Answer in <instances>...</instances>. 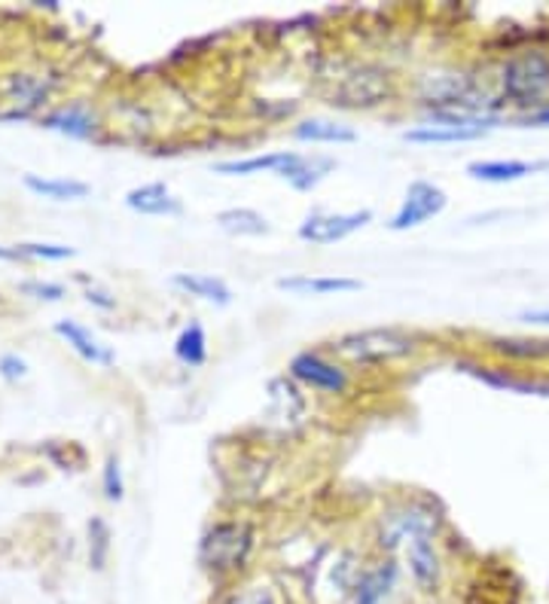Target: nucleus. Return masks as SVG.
I'll return each mask as SVG.
<instances>
[{
	"instance_id": "a878e982",
	"label": "nucleus",
	"mask_w": 549,
	"mask_h": 604,
	"mask_svg": "<svg viewBox=\"0 0 549 604\" xmlns=\"http://www.w3.org/2000/svg\"><path fill=\"white\" fill-rule=\"evenodd\" d=\"M89 534H92V568L95 571H101V568H104V558H108V525L101 523V519H92Z\"/></svg>"
},
{
	"instance_id": "bb28decb",
	"label": "nucleus",
	"mask_w": 549,
	"mask_h": 604,
	"mask_svg": "<svg viewBox=\"0 0 549 604\" xmlns=\"http://www.w3.org/2000/svg\"><path fill=\"white\" fill-rule=\"evenodd\" d=\"M223 604H278V595L269 587H245L233 592Z\"/></svg>"
},
{
	"instance_id": "4468645a",
	"label": "nucleus",
	"mask_w": 549,
	"mask_h": 604,
	"mask_svg": "<svg viewBox=\"0 0 549 604\" xmlns=\"http://www.w3.org/2000/svg\"><path fill=\"white\" fill-rule=\"evenodd\" d=\"M55 334L64 336L67 345H74V351H77L79 357H86L89 364H113V351H110L108 345H101L86 327H79L74 320H59V324H55Z\"/></svg>"
},
{
	"instance_id": "b1692460",
	"label": "nucleus",
	"mask_w": 549,
	"mask_h": 604,
	"mask_svg": "<svg viewBox=\"0 0 549 604\" xmlns=\"http://www.w3.org/2000/svg\"><path fill=\"white\" fill-rule=\"evenodd\" d=\"M495 349L503 354H513V357H544L549 354V342H525V339H498L491 342Z\"/></svg>"
},
{
	"instance_id": "cd10ccee",
	"label": "nucleus",
	"mask_w": 549,
	"mask_h": 604,
	"mask_svg": "<svg viewBox=\"0 0 549 604\" xmlns=\"http://www.w3.org/2000/svg\"><path fill=\"white\" fill-rule=\"evenodd\" d=\"M22 256H47V260H64L74 256V248H62V244H18Z\"/></svg>"
},
{
	"instance_id": "c756f323",
	"label": "nucleus",
	"mask_w": 549,
	"mask_h": 604,
	"mask_svg": "<svg viewBox=\"0 0 549 604\" xmlns=\"http://www.w3.org/2000/svg\"><path fill=\"white\" fill-rule=\"evenodd\" d=\"M0 373H3V379H22L28 373V366L16 354H7V357H0Z\"/></svg>"
},
{
	"instance_id": "393cba45",
	"label": "nucleus",
	"mask_w": 549,
	"mask_h": 604,
	"mask_svg": "<svg viewBox=\"0 0 549 604\" xmlns=\"http://www.w3.org/2000/svg\"><path fill=\"white\" fill-rule=\"evenodd\" d=\"M13 96L25 104H40L49 96V86L37 77H16L13 80Z\"/></svg>"
},
{
	"instance_id": "20e7f679",
	"label": "nucleus",
	"mask_w": 549,
	"mask_h": 604,
	"mask_svg": "<svg viewBox=\"0 0 549 604\" xmlns=\"http://www.w3.org/2000/svg\"><path fill=\"white\" fill-rule=\"evenodd\" d=\"M424 96L431 104H439V111L479 113L488 104V96L464 74L452 77H431L424 83Z\"/></svg>"
},
{
	"instance_id": "39448f33",
	"label": "nucleus",
	"mask_w": 549,
	"mask_h": 604,
	"mask_svg": "<svg viewBox=\"0 0 549 604\" xmlns=\"http://www.w3.org/2000/svg\"><path fill=\"white\" fill-rule=\"evenodd\" d=\"M373 221V211H351V214H327L317 211L312 217H305L299 226V239L312 241V244H333V241L348 239L351 232L363 229L366 223Z\"/></svg>"
},
{
	"instance_id": "423d86ee",
	"label": "nucleus",
	"mask_w": 549,
	"mask_h": 604,
	"mask_svg": "<svg viewBox=\"0 0 549 604\" xmlns=\"http://www.w3.org/2000/svg\"><path fill=\"white\" fill-rule=\"evenodd\" d=\"M442 207H446V192L439 190L437 184H431V180H415V184H409L407 199H403L400 211L394 214L391 229L394 232H403V229H412V226H422L424 221L437 217Z\"/></svg>"
},
{
	"instance_id": "aec40b11",
	"label": "nucleus",
	"mask_w": 549,
	"mask_h": 604,
	"mask_svg": "<svg viewBox=\"0 0 549 604\" xmlns=\"http://www.w3.org/2000/svg\"><path fill=\"white\" fill-rule=\"evenodd\" d=\"M333 168H336V162L329 160V156H297V162L287 168L284 180H290L297 190H312Z\"/></svg>"
},
{
	"instance_id": "6e6552de",
	"label": "nucleus",
	"mask_w": 549,
	"mask_h": 604,
	"mask_svg": "<svg viewBox=\"0 0 549 604\" xmlns=\"http://www.w3.org/2000/svg\"><path fill=\"white\" fill-rule=\"evenodd\" d=\"M434 531H437V516L434 513H427L422 507L400 509V513L385 516V523H382V546L394 550V546L409 543L412 538H422V534L434 538Z\"/></svg>"
},
{
	"instance_id": "2f4dec72",
	"label": "nucleus",
	"mask_w": 549,
	"mask_h": 604,
	"mask_svg": "<svg viewBox=\"0 0 549 604\" xmlns=\"http://www.w3.org/2000/svg\"><path fill=\"white\" fill-rule=\"evenodd\" d=\"M519 320H525V324H544V327H549V309H532V312H522Z\"/></svg>"
},
{
	"instance_id": "f257e3e1",
	"label": "nucleus",
	"mask_w": 549,
	"mask_h": 604,
	"mask_svg": "<svg viewBox=\"0 0 549 604\" xmlns=\"http://www.w3.org/2000/svg\"><path fill=\"white\" fill-rule=\"evenodd\" d=\"M253 553V531L245 523H217L204 531L199 543V562L211 574H236Z\"/></svg>"
},
{
	"instance_id": "9d476101",
	"label": "nucleus",
	"mask_w": 549,
	"mask_h": 604,
	"mask_svg": "<svg viewBox=\"0 0 549 604\" xmlns=\"http://www.w3.org/2000/svg\"><path fill=\"white\" fill-rule=\"evenodd\" d=\"M394 587H397V565L378 562L373 568H363L354 595H351V604H385Z\"/></svg>"
},
{
	"instance_id": "ddd939ff",
	"label": "nucleus",
	"mask_w": 549,
	"mask_h": 604,
	"mask_svg": "<svg viewBox=\"0 0 549 604\" xmlns=\"http://www.w3.org/2000/svg\"><path fill=\"white\" fill-rule=\"evenodd\" d=\"M299 153H266V156H251V160H236V162H217L214 172L217 175H257V172H275V175H287V168L297 162Z\"/></svg>"
},
{
	"instance_id": "473e14b6",
	"label": "nucleus",
	"mask_w": 549,
	"mask_h": 604,
	"mask_svg": "<svg viewBox=\"0 0 549 604\" xmlns=\"http://www.w3.org/2000/svg\"><path fill=\"white\" fill-rule=\"evenodd\" d=\"M528 123H532V126H549V108L532 113V119H528Z\"/></svg>"
},
{
	"instance_id": "4be33fe9",
	"label": "nucleus",
	"mask_w": 549,
	"mask_h": 604,
	"mask_svg": "<svg viewBox=\"0 0 549 604\" xmlns=\"http://www.w3.org/2000/svg\"><path fill=\"white\" fill-rule=\"evenodd\" d=\"M47 126L64 131L71 138H86V135H92L95 116L86 108H64V111L47 116Z\"/></svg>"
},
{
	"instance_id": "72a5a7b5",
	"label": "nucleus",
	"mask_w": 549,
	"mask_h": 604,
	"mask_svg": "<svg viewBox=\"0 0 549 604\" xmlns=\"http://www.w3.org/2000/svg\"><path fill=\"white\" fill-rule=\"evenodd\" d=\"M89 302H98V305H104V309H113V300H104V293H95V290H89Z\"/></svg>"
},
{
	"instance_id": "0eeeda50",
	"label": "nucleus",
	"mask_w": 549,
	"mask_h": 604,
	"mask_svg": "<svg viewBox=\"0 0 549 604\" xmlns=\"http://www.w3.org/2000/svg\"><path fill=\"white\" fill-rule=\"evenodd\" d=\"M290 373L294 379L305 382L309 388L317 391H329V394H342L348 388V376L336 364H329L327 357H321L317 351H302L290 361Z\"/></svg>"
},
{
	"instance_id": "9b49d317",
	"label": "nucleus",
	"mask_w": 549,
	"mask_h": 604,
	"mask_svg": "<svg viewBox=\"0 0 549 604\" xmlns=\"http://www.w3.org/2000/svg\"><path fill=\"white\" fill-rule=\"evenodd\" d=\"M126 205L138 214H153V217L180 214V202L174 199L165 184H144L138 190H132L126 196Z\"/></svg>"
},
{
	"instance_id": "f8f14e48",
	"label": "nucleus",
	"mask_w": 549,
	"mask_h": 604,
	"mask_svg": "<svg viewBox=\"0 0 549 604\" xmlns=\"http://www.w3.org/2000/svg\"><path fill=\"white\" fill-rule=\"evenodd\" d=\"M174 287H180L189 297H199L204 302H217V305H229L233 302V290L223 278L214 275H202V272H177L172 278Z\"/></svg>"
},
{
	"instance_id": "a211bd4d",
	"label": "nucleus",
	"mask_w": 549,
	"mask_h": 604,
	"mask_svg": "<svg viewBox=\"0 0 549 604\" xmlns=\"http://www.w3.org/2000/svg\"><path fill=\"white\" fill-rule=\"evenodd\" d=\"M534 165L519 160H491V162H471L467 165V175L476 180H488V184H510L519 177L532 175Z\"/></svg>"
},
{
	"instance_id": "6ab92c4d",
	"label": "nucleus",
	"mask_w": 549,
	"mask_h": 604,
	"mask_svg": "<svg viewBox=\"0 0 549 604\" xmlns=\"http://www.w3.org/2000/svg\"><path fill=\"white\" fill-rule=\"evenodd\" d=\"M217 226L229 236H266L269 221L263 214H257L253 207H229L220 211Z\"/></svg>"
},
{
	"instance_id": "7c9ffc66",
	"label": "nucleus",
	"mask_w": 549,
	"mask_h": 604,
	"mask_svg": "<svg viewBox=\"0 0 549 604\" xmlns=\"http://www.w3.org/2000/svg\"><path fill=\"white\" fill-rule=\"evenodd\" d=\"M25 293H37L40 300H62L64 290L59 285H40V281H28V285H22Z\"/></svg>"
},
{
	"instance_id": "c85d7f7f",
	"label": "nucleus",
	"mask_w": 549,
	"mask_h": 604,
	"mask_svg": "<svg viewBox=\"0 0 549 604\" xmlns=\"http://www.w3.org/2000/svg\"><path fill=\"white\" fill-rule=\"evenodd\" d=\"M104 492L110 501H123V474H120V462L110 458L104 467Z\"/></svg>"
},
{
	"instance_id": "dca6fc26",
	"label": "nucleus",
	"mask_w": 549,
	"mask_h": 604,
	"mask_svg": "<svg viewBox=\"0 0 549 604\" xmlns=\"http://www.w3.org/2000/svg\"><path fill=\"white\" fill-rule=\"evenodd\" d=\"M282 290L290 293H314V297H327V293H348V290H361V281L354 278H339V275H329V278H282L278 281Z\"/></svg>"
},
{
	"instance_id": "1a4fd4ad",
	"label": "nucleus",
	"mask_w": 549,
	"mask_h": 604,
	"mask_svg": "<svg viewBox=\"0 0 549 604\" xmlns=\"http://www.w3.org/2000/svg\"><path fill=\"white\" fill-rule=\"evenodd\" d=\"M409 574H412L415 587L422 589V592H437L442 568H439V556L437 550H434L431 534H422V538H412L409 541Z\"/></svg>"
},
{
	"instance_id": "2eb2a0df",
	"label": "nucleus",
	"mask_w": 549,
	"mask_h": 604,
	"mask_svg": "<svg viewBox=\"0 0 549 604\" xmlns=\"http://www.w3.org/2000/svg\"><path fill=\"white\" fill-rule=\"evenodd\" d=\"M486 128H464V126H449V123H439V119H431L427 126L409 128L403 131V138L412 143H458V141H476L483 138Z\"/></svg>"
},
{
	"instance_id": "f3484780",
	"label": "nucleus",
	"mask_w": 549,
	"mask_h": 604,
	"mask_svg": "<svg viewBox=\"0 0 549 604\" xmlns=\"http://www.w3.org/2000/svg\"><path fill=\"white\" fill-rule=\"evenodd\" d=\"M25 187L37 196H43V199H55V202H71V199L89 196V187L83 180H67V177L25 175Z\"/></svg>"
},
{
	"instance_id": "7ed1b4c3",
	"label": "nucleus",
	"mask_w": 549,
	"mask_h": 604,
	"mask_svg": "<svg viewBox=\"0 0 549 604\" xmlns=\"http://www.w3.org/2000/svg\"><path fill=\"white\" fill-rule=\"evenodd\" d=\"M503 92L516 104H540L549 96V52L528 49L503 64Z\"/></svg>"
},
{
	"instance_id": "f03ea898",
	"label": "nucleus",
	"mask_w": 549,
	"mask_h": 604,
	"mask_svg": "<svg viewBox=\"0 0 549 604\" xmlns=\"http://www.w3.org/2000/svg\"><path fill=\"white\" fill-rule=\"evenodd\" d=\"M336 351L351 364H388V361L409 357L415 351V339L391 327H376V330L342 336L336 342Z\"/></svg>"
},
{
	"instance_id": "5701e85b",
	"label": "nucleus",
	"mask_w": 549,
	"mask_h": 604,
	"mask_svg": "<svg viewBox=\"0 0 549 604\" xmlns=\"http://www.w3.org/2000/svg\"><path fill=\"white\" fill-rule=\"evenodd\" d=\"M174 354L189 366H202L204 357H208V339H204L202 324H189L184 334L177 336V345H174Z\"/></svg>"
},
{
	"instance_id": "412c9836",
	"label": "nucleus",
	"mask_w": 549,
	"mask_h": 604,
	"mask_svg": "<svg viewBox=\"0 0 549 604\" xmlns=\"http://www.w3.org/2000/svg\"><path fill=\"white\" fill-rule=\"evenodd\" d=\"M299 141L312 143H354L358 135L354 128L342 126V123H333V119H305L297 126Z\"/></svg>"
}]
</instances>
